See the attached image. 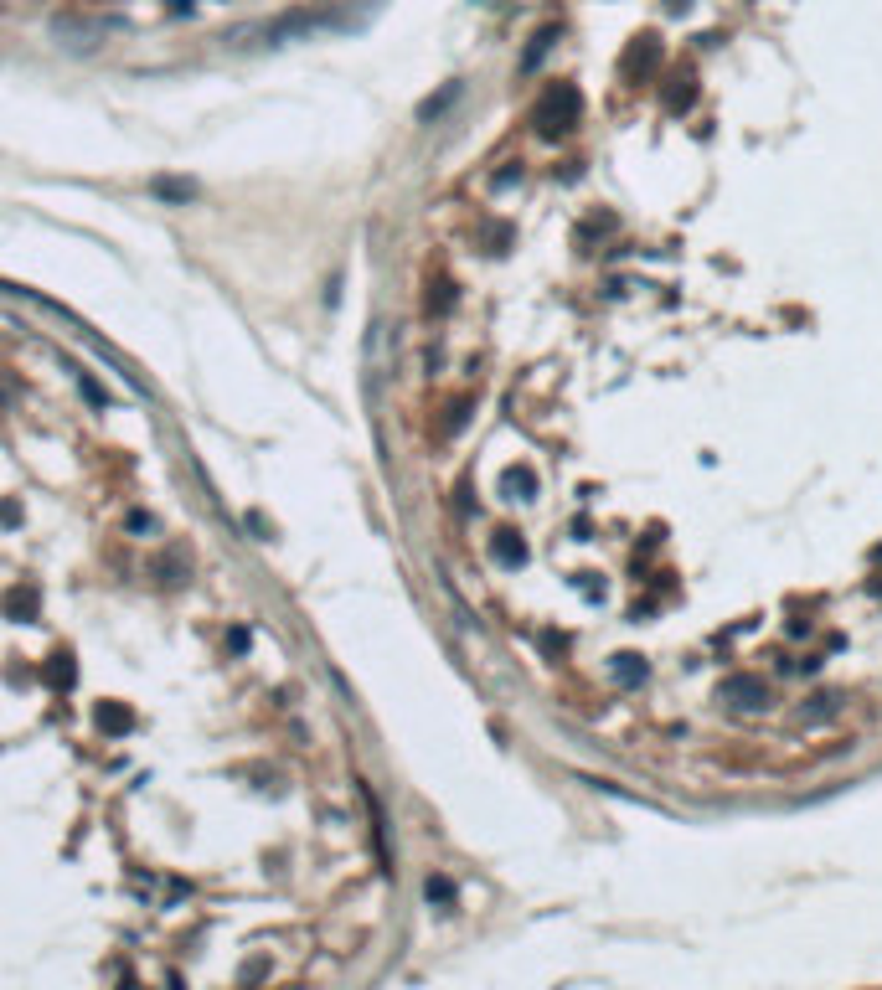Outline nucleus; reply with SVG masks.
Wrapping results in <instances>:
<instances>
[{
  "label": "nucleus",
  "instance_id": "2eb2a0df",
  "mask_svg": "<svg viewBox=\"0 0 882 990\" xmlns=\"http://www.w3.org/2000/svg\"><path fill=\"white\" fill-rule=\"evenodd\" d=\"M0 521H5V526H21V501H0Z\"/></svg>",
  "mask_w": 882,
  "mask_h": 990
},
{
  "label": "nucleus",
  "instance_id": "7ed1b4c3",
  "mask_svg": "<svg viewBox=\"0 0 882 990\" xmlns=\"http://www.w3.org/2000/svg\"><path fill=\"white\" fill-rule=\"evenodd\" d=\"M717 696H723V702H732V707H743V712L769 707V687H763V676H728V681L717 687Z\"/></svg>",
  "mask_w": 882,
  "mask_h": 990
},
{
  "label": "nucleus",
  "instance_id": "1a4fd4ad",
  "mask_svg": "<svg viewBox=\"0 0 882 990\" xmlns=\"http://www.w3.org/2000/svg\"><path fill=\"white\" fill-rule=\"evenodd\" d=\"M459 93H464V83H444L439 93H428L424 104H418V124H433L439 114H444V109H455Z\"/></svg>",
  "mask_w": 882,
  "mask_h": 990
},
{
  "label": "nucleus",
  "instance_id": "4468645a",
  "mask_svg": "<svg viewBox=\"0 0 882 990\" xmlns=\"http://www.w3.org/2000/svg\"><path fill=\"white\" fill-rule=\"evenodd\" d=\"M424 893H428V902H455V882L449 877H428Z\"/></svg>",
  "mask_w": 882,
  "mask_h": 990
},
{
  "label": "nucleus",
  "instance_id": "39448f33",
  "mask_svg": "<svg viewBox=\"0 0 882 990\" xmlns=\"http://www.w3.org/2000/svg\"><path fill=\"white\" fill-rule=\"evenodd\" d=\"M0 609H5L11 619H21V625H31V619L42 614V594H36L31 583H16V588H11V594L0 599Z\"/></svg>",
  "mask_w": 882,
  "mask_h": 990
},
{
  "label": "nucleus",
  "instance_id": "20e7f679",
  "mask_svg": "<svg viewBox=\"0 0 882 990\" xmlns=\"http://www.w3.org/2000/svg\"><path fill=\"white\" fill-rule=\"evenodd\" d=\"M150 191L160 196V202H171V207H191V202L202 196V180H191V176H155Z\"/></svg>",
  "mask_w": 882,
  "mask_h": 990
},
{
  "label": "nucleus",
  "instance_id": "6e6552de",
  "mask_svg": "<svg viewBox=\"0 0 882 990\" xmlns=\"http://www.w3.org/2000/svg\"><path fill=\"white\" fill-rule=\"evenodd\" d=\"M490 557L506 563V568H521V563H526V541H521V532H495V537H490Z\"/></svg>",
  "mask_w": 882,
  "mask_h": 990
},
{
  "label": "nucleus",
  "instance_id": "ddd939ff",
  "mask_svg": "<svg viewBox=\"0 0 882 990\" xmlns=\"http://www.w3.org/2000/svg\"><path fill=\"white\" fill-rule=\"evenodd\" d=\"M831 712H836V696H831V691H821V696H816V702L805 707V722H825Z\"/></svg>",
  "mask_w": 882,
  "mask_h": 990
},
{
  "label": "nucleus",
  "instance_id": "f257e3e1",
  "mask_svg": "<svg viewBox=\"0 0 882 990\" xmlns=\"http://www.w3.org/2000/svg\"><path fill=\"white\" fill-rule=\"evenodd\" d=\"M357 27V11H341L331 0H315V5H300V11H284L264 27V42H300V36H315V31H351Z\"/></svg>",
  "mask_w": 882,
  "mask_h": 990
},
{
  "label": "nucleus",
  "instance_id": "f8f14e48",
  "mask_svg": "<svg viewBox=\"0 0 882 990\" xmlns=\"http://www.w3.org/2000/svg\"><path fill=\"white\" fill-rule=\"evenodd\" d=\"M552 42H557V27H548V31H537V36H532V47H526V58H521V73H532V67H537V62L548 58V47H552Z\"/></svg>",
  "mask_w": 882,
  "mask_h": 990
},
{
  "label": "nucleus",
  "instance_id": "f03ea898",
  "mask_svg": "<svg viewBox=\"0 0 882 990\" xmlns=\"http://www.w3.org/2000/svg\"><path fill=\"white\" fill-rule=\"evenodd\" d=\"M579 114H583V93L573 88V83H552V88L537 98L532 124H537L542 140H557V134H568V129L579 124Z\"/></svg>",
  "mask_w": 882,
  "mask_h": 990
},
{
  "label": "nucleus",
  "instance_id": "9d476101",
  "mask_svg": "<svg viewBox=\"0 0 882 990\" xmlns=\"http://www.w3.org/2000/svg\"><path fill=\"white\" fill-rule=\"evenodd\" d=\"M501 490H506L511 501H532V495H537V475H532L526 464H511V470L501 475Z\"/></svg>",
  "mask_w": 882,
  "mask_h": 990
},
{
  "label": "nucleus",
  "instance_id": "0eeeda50",
  "mask_svg": "<svg viewBox=\"0 0 882 990\" xmlns=\"http://www.w3.org/2000/svg\"><path fill=\"white\" fill-rule=\"evenodd\" d=\"M73 676H78L73 650H52V656L42 660V681H47L52 691H67V687H73Z\"/></svg>",
  "mask_w": 882,
  "mask_h": 990
},
{
  "label": "nucleus",
  "instance_id": "dca6fc26",
  "mask_svg": "<svg viewBox=\"0 0 882 990\" xmlns=\"http://www.w3.org/2000/svg\"><path fill=\"white\" fill-rule=\"evenodd\" d=\"M171 11H176V16H191V0H171Z\"/></svg>",
  "mask_w": 882,
  "mask_h": 990
},
{
  "label": "nucleus",
  "instance_id": "423d86ee",
  "mask_svg": "<svg viewBox=\"0 0 882 990\" xmlns=\"http://www.w3.org/2000/svg\"><path fill=\"white\" fill-rule=\"evenodd\" d=\"M93 727L109 733V738H114V733H129V727H134V712H129L124 702H98V707H93Z\"/></svg>",
  "mask_w": 882,
  "mask_h": 990
},
{
  "label": "nucleus",
  "instance_id": "9b49d317",
  "mask_svg": "<svg viewBox=\"0 0 882 990\" xmlns=\"http://www.w3.org/2000/svg\"><path fill=\"white\" fill-rule=\"evenodd\" d=\"M645 676H650V665L640 656H614V681H619V687H640Z\"/></svg>",
  "mask_w": 882,
  "mask_h": 990
}]
</instances>
